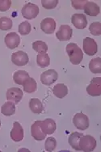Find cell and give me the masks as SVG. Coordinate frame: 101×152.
I'll use <instances>...</instances> for the list:
<instances>
[{"label":"cell","instance_id":"cell-1","mask_svg":"<svg viewBox=\"0 0 101 152\" xmlns=\"http://www.w3.org/2000/svg\"><path fill=\"white\" fill-rule=\"evenodd\" d=\"M67 53L69 56L70 61L74 65H78L83 58V53L80 48L75 43H70L67 45Z\"/></svg>","mask_w":101,"mask_h":152},{"label":"cell","instance_id":"cell-2","mask_svg":"<svg viewBox=\"0 0 101 152\" xmlns=\"http://www.w3.org/2000/svg\"><path fill=\"white\" fill-rule=\"evenodd\" d=\"M78 146L81 151H92L96 147V140L91 135H83L79 139Z\"/></svg>","mask_w":101,"mask_h":152},{"label":"cell","instance_id":"cell-3","mask_svg":"<svg viewBox=\"0 0 101 152\" xmlns=\"http://www.w3.org/2000/svg\"><path fill=\"white\" fill-rule=\"evenodd\" d=\"M21 13L23 18H25L27 20H32L37 17L39 14V7L37 5H35L33 3H26L23 7Z\"/></svg>","mask_w":101,"mask_h":152},{"label":"cell","instance_id":"cell-4","mask_svg":"<svg viewBox=\"0 0 101 152\" xmlns=\"http://www.w3.org/2000/svg\"><path fill=\"white\" fill-rule=\"evenodd\" d=\"M73 123L77 129L80 130H86L89 127V119L87 115L82 113L75 114L73 118Z\"/></svg>","mask_w":101,"mask_h":152},{"label":"cell","instance_id":"cell-5","mask_svg":"<svg viewBox=\"0 0 101 152\" xmlns=\"http://www.w3.org/2000/svg\"><path fill=\"white\" fill-rule=\"evenodd\" d=\"M87 93L91 96H99L101 95V78L97 77L91 79L87 88Z\"/></svg>","mask_w":101,"mask_h":152},{"label":"cell","instance_id":"cell-6","mask_svg":"<svg viewBox=\"0 0 101 152\" xmlns=\"http://www.w3.org/2000/svg\"><path fill=\"white\" fill-rule=\"evenodd\" d=\"M58 78V72L55 70L51 69V70H48L41 74V75H40V81H41V83L44 85L50 86V85H52L53 83L57 81Z\"/></svg>","mask_w":101,"mask_h":152},{"label":"cell","instance_id":"cell-7","mask_svg":"<svg viewBox=\"0 0 101 152\" xmlns=\"http://www.w3.org/2000/svg\"><path fill=\"white\" fill-rule=\"evenodd\" d=\"M83 49L86 54L89 56L95 55L98 51V46L94 39L90 37H86L83 40Z\"/></svg>","mask_w":101,"mask_h":152},{"label":"cell","instance_id":"cell-8","mask_svg":"<svg viewBox=\"0 0 101 152\" xmlns=\"http://www.w3.org/2000/svg\"><path fill=\"white\" fill-rule=\"evenodd\" d=\"M7 99L8 101H12L15 104H18L23 97V91L18 88H9L6 93Z\"/></svg>","mask_w":101,"mask_h":152},{"label":"cell","instance_id":"cell-9","mask_svg":"<svg viewBox=\"0 0 101 152\" xmlns=\"http://www.w3.org/2000/svg\"><path fill=\"white\" fill-rule=\"evenodd\" d=\"M29 56L25 52L18 51V52L12 53V61L16 66H25L29 63Z\"/></svg>","mask_w":101,"mask_h":152},{"label":"cell","instance_id":"cell-10","mask_svg":"<svg viewBox=\"0 0 101 152\" xmlns=\"http://www.w3.org/2000/svg\"><path fill=\"white\" fill-rule=\"evenodd\" d=\"M73 30L69 25H61L59 29L56 33V37L61 41H69L72 37Z\"/></svg>","mask_w":101,"mask_h":152},{"label":"cell","instance_id":"cell-11","mask_svg":"<svg viewBox=\"0 0 101 152\" xmlns=\"http://www.w3.org/2000/svg\"><path fill=\"white\" fill-rule=\"evenodd\" d=\"M10 136L12 140L15 142H20L23 140V136H24L23 129L22 126L17 121L13 123V128L10 133Z\"/></svg>","mask_w":101,"mask_h":152},{"label":"cell","instance_id":"cell-12","mask_svg":"<svg viewBox=\"0 0 101 152\" xmlns=\"http://www.w3.org/2000/svg\"><path fill=\"white\" fill-rule=\"evenodd\" d=\"M56 22L52 18H45L40 23V28L45 33L52 34L56 29Z\"/></svg>","mask_w":101,"mask_h":152},{"label":"cell","instance_id":"cell-13","mask_svg":"<svg viewBox=\"0 0 101 152\" xmlns=\"http://www.w3.org/2000/svg\"><path fill=\"white\" fill-rule=\"evenodd\" d=\"M20 37L15 32H10L5 37V44L7 47L11 50H14L15 48H17L20 45Z\"/></svg>","mask_w":101,"mask_h":152},{"label":"cell","instance_id":"cell-14","mask_svg":"<svg viewBox=\"0 0 101 152\" xmlns=\"http://www.w3.org/2000/svg\"><path fill=\"white\" fill-rule=\"evenodd\" d=\"M40 128L45 134H52L57 129L56 122L53 119L48 118L40 123Z\"/></svg>","mask_w":101,"mask_h":152},{"label":"cell","instance_id":"cell-15","mask_svg":"<svg viewBox=\"0 0 101 152\" xmlns=\"http://www.w3.org/2000/svg\"><path fill=\"white\" fill-rule=\"evenodd\" d=\"M71 22L78 29H83L87 25V17L83 14H75L71 17Z\"/></svg>","mask_w":101,"mask_h":152},{"label":"cell","instance_id":"cell-16","mask_svg":"<svg viewBox=\"0 0 101 152\" xmlns=\"http://www.w3.org/2000/svg\"><path fill=\"white\" fill-rule=\"evenodd\" d=\"M40 123L41 121H37L32 124V127H31V133H32V136L33 137L35 140L37 141H42L45 138L46 134H45L41 128H40Z\"/></svg>","mask_w":101,"mask_h":152},{"label":"cell","instance_id":"cell-17","mask_svg":"<svg viewBox=\"0 0 101 152\" xmlns=\"http://www.w3.org/2000/svg\"><path fill=\"white\" fill-rule=\"evenodd\" d=\"M84 12L85 14L90 15V16H96L100 13V7L96 3L93 2H88L84 6Z\"/></svg>","mask_w":101,"mask_h":152},{"label":"cell","instance_id":"cell-18","mask_svg":"<svg viewBox=\"0 0 101 152\" xmlns=\"http://www.w3.org/2000/svg\"><path fill=\"white\" fill-rule=\"evenodd\" d=\"M29 108L33 113L40 114L44 110L43 104L37 98H32L29 101Z\"/></svg>","mask_w":101,"mask_h":152},{"label":"cell","instance_id":"cell-19","mask_svg":"<svg viewBox=\"0 0 101 152\" xmlns=\"http://www.w3.org/2000/svg\"><path fill=\"white\" fill-rule=\"evenodd\" d=\"M53 93L54 94L55 96L60 98V99H62L66 96H67L68 88L63 83H58V84L55 85L54 88H53Z\"/></svg>","mask_w":101,"mask_h":152},{"label":"cell","instance_id":"cell-20","mask_svg":"<svg viewBox=\"0 0 101 152\" xmlns=\"http://www.w3.org/2000/svg\"><path fill=\"white\" fill-rule=\"evenodd\" d=\"M83 135V134H80L78 132H74L70 135L69 138H68V142L73 149L76 150V151H81L80 147L78 146V142Z\"/></svg>","mask_w":101,"mask_h":152},{"label":"cell","instance_id":"cell-21","mask_svg":"<svg viewBox=\"0 0 101 152\" xmlns=\"http://www.w3.org/2000/svg\"><path fill=\"white\" fill-rule=\"evenodd\" d=\"M15 104L14 102L12 101H8V102H6L1 108V112L2 113L6 116V117H10V116H12L14 115L15 113Z\"/></svg>","mask_w":101,"mask_h":152},{"label":"cell","instance_id":"cell-22","mask_svg":"<svg viewBox=\"0 0 101 152\" xmlns=\"http://www.w3.org/2000/svg\"><path fill=\"white\" fill-rule=\"evenodd\" d=\"M29 78V75L28 72L24 70H17L13 75V80L15 83L19 85H23L24 81Z\"/></svg>","mask_w":101,"mask_h":152},{"label":"cell","instance_id":"cell-23","mask_svg":"<svg viewBox=\"0 0 101 152\" xmlns=\"http://www.w3.org/2000/svg\"><path fill=\"white\" fill-rule=\"evenodd\" d=\"M23 91H26L28 93H32V92L37 91V82L34 79L29 77V79L24 81V83H23Z\"/></svg>","mask_w":101,"mask_h":152},{"label":"cell","instance_id":"cell-24","mask_svg":"<svg viewBox=\"0 0 101 152\" xmlns=\"http://www.w3.org/2000/svg\"><path fill=\"white\" fill-rule=\"evenodd\" d=\"M37 63L41 68L47 67L50 64V58L47 53H39L37 56Z\"/></svg>","mask_w":101,"mask_h":152},{"label":"cell","instance_id":"cell-25","mask_svg":"<svg viewBox=\"0 0 101 152\" xmlns=\"http://www.w3.org/2000/svg\"><path fill=\"white\" fill-rule=\"evenodd\" d=\"M90 70L94 74L101 73V59L100 58H96L90 61Z\"/></svg>","mask_w":101,"mask_h":152},{"label":"cell","instance_id":"cell-26","mask_svg":"<svg viewBox=\"0 0 101 152\" xmlns=\"http://www.w3.org/2000/svg\"><path fill=\"white\" fill-rule=\"evenodd\" d=\"M32 48L36 52H38L39 53H46L48 50V46L45 42L41 41H34L32 43Z\"/></svg>","mask_w":101,"mask_h":152},{"label":"cell","instance_id":"cell-27","mask_svg":"<svg viewBox=\"0 0 101 152\" xmlns=\"http://www.w3.org/2000/svg\"><path fill=\"white\" fill-rule=\"evenodd\" d=\"M13 25L12 20L8 17H1L0 18V29L3 31L11 29Z\"/></svg>","mask_w":101,"mask_h":152},{"label":"cell","instance_id":"cell-28","mask_svg":"<svg viewBox=\"0 0 101 152\" xmlns=\"http://www.w3.org/2000/svg\"><path fill=\"white\" fill-rule=\"evenodd\" d=\"M31 29H32V26L28 21H23L19 25V32L21 35H28L31 32Z\"/></svg>","mask_w":101,"mask_h":152},{"label":"cell","instance_id":"cell-29","mask_svg":"<svg viewBox=\"0 0 101 152\" xmlns=\"http://www.w3.org/2000/svg\"><path fill=\"white\" fill-rule=\"evenodd\" d=\"M56 146H57V141H56L54 137H48L46 141H45V151H53L55 150Z\"/></svg>","mask_w":101,"mask_h":152},{"label":"cell","instance_id":"cell-30","mask_svg":"<svg viewBox=\"0 0 101 152\" xmlns=\"http://www.w3.org/2000/svg\"><path fill=\"white\" fill-rule=\"evenodd\" d=\"M91 33L94 36H100L101 34V23L100 22H93L89 27Z\"/></svg>","mask_w":101,"mask_h":152},{"label":"cell","instance_id":"cell-31","mask_svg":"<svg viewBox=\"0 0 101 152\" xmlns=\"http://www.w3.org/2000/svg\"><path fill=\"white\" fill-rule=\"evenodd\" d=\"M58 0H42L41 1V4L44 8L48 9V10L55 8L58 5Z\"/></svg>","mask_w":101,"mask_h":152},{"label":"cell","instance_id":"cell-32","mask_svg":"<svg viewBox=\"0 0 101 152\" xmlns=\"http://www.w3.org/2000/svg\"><path fill=\"white\" fill-rule=\"evenodd\" d=\"M87 0H76V1H72V7L74 8L77 10H82L84 8L85 4L87 3Z\"/></svg>","mask_w":101,"mask_h":152},{"label":"cell","instance_id":"cell-33","mask_svg":"<svg viewBox=\"0 0 101 152\" xmlns=\"http://www.w3.org/2000/svg\"><path fill=\"white\" fill-rule=\"evenodd\" d=\"M12 5L10 0H0V12H6Z\"/></svg>","mask_w":101,"mask_h":152},{"label":"cell","instance_id":"cell-34","mask_svg":"<svg viewBox=\"0 0 101 152\" xmlns=\"http://www.w3.org/2000/svg\"><path fill=\"white\" fill-rule=\"evenodd\" d=\"M0 126H1V121H0Z\"/></svg>","mask_w":101,"mask_h":152}]
</instances>
